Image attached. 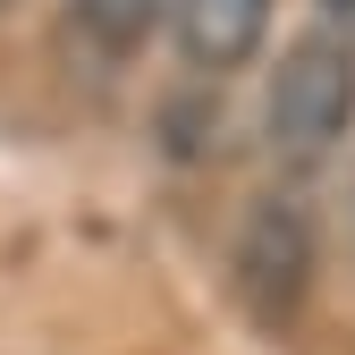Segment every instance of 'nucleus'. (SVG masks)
Listing matches in <instances>:
<instances>
[{
    "label": "nucleus",
    "mask_w": 355,
    "mask_h": 355,
    "mask_svg": "<svg viewBox=\"0 0 355 355\" xmlns=\"http://www.w3.org/2000/svg\"><path fill=\"white\" fill-rule=\"evenodd\" d=\"M347 136H355V51L313 26L262 76V144L279 169H322Z\"/></svg>",
    "instance_id": "nucleus-1"
},
{
    "label": "nucleus",
    "mask_w": 355,
    "mask_h": 355,
    "mask_svg": "<svg viewBox=\"0 0 355 355\" xmlns=\"http://www.w3.org/2000/svg\"><path fill=\"white\" fill-rule=\"evenodd\" d=\"M229 271H237V296H245V313H254L262 330H288V322L304 313L313 271H322V237H313L304 195H262V203L245 211Z\"/></svg>",
    "instance_id": "nucleus-2"
},
{
    "label": "nucleus",
    "mask_w": 355,
    "mask_h": 355,
    "mask_svg": "<svg viewBox=\"0 0 355 355\" xmlns=\"http://www.w3.org/2000/svg\"><path fill=\"white\" fill-rule=\"evenodd\" d=\"M271 9L279 0H169V34H178V51H187V68L229 76V68H245L262 51Z\"/></svg>",
    "instance_id": "nucleus-3"
},
{
    "label": "nucleus",
    "mask_w": 355,
    "mask_h": 355,
    "mask_svg": "<svg viewBox=\"0 0 355 355\" xmlns=\"http://www.w3.org/2000/svg\"><path fill=\"white\" fill-rule=\"evenodd\" d=\"M76 17L94 26L102 42H144V34L169 17V0H76Z\"/></svg>",
    "instance_id": "nucleus-4"
},
{
    "label": "nucleus",
    "mask_w": 355,
    "mask_h": 355,
    "mask_svg": "<svg viewBox=\"0 0 355 355\" xmlns=\"http://www.w3.org/2000/svg\"><path fill=\"white\" fill-rule=\"evenodd\" d=\"M313 9H322V34H338L355 51V0H313Z\"/></svg>",
    "instance_id": "nucleus-5"
}]
</instances>
